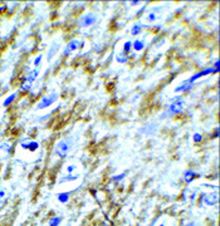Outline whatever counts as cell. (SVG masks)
Segmentation results:
<instances>
[{
  "label": "cell",
  "mask_w": 220,
  "mask_h": 226,
  "mask_svg": "<svg viewBox=\"0 0 220 226\" xmlns=\"http://www.w3.org/2000/svg\"><path fill=\"white\" fill-rule=\"evenodd\" d=\"M74 146V137L73 136H68V137L60 139L55 143L54 147V153L58 157H67L68 153L71 152V150Z\"/></svg>",
  "instance_id": "cell-1"
},
{
  "label": "cell",
  "mask_w": 220,
  "mask_h": 226,
  "mask_svg": "<svg viewBox=\"0 0 220 226\" xmlns=\"http://www.w3.org/2000/svg\"><path fill=\"white\" fill-rule=\"evenodd\" d=\"M184 101L181 99L180 97H176L172 99V103L169 105L167 109L165 111V113L162 114V118H166V117H170V116H175V114H179L184 111Z\"/></svg>",
  "instance_id": "cell-2"
},
{
  "label": "cell",
  "mask_w": 220,
  "mask_h": 226,
  "mask_svg": "<svg viewBox=\"0 0 220 226\" xmlns=\"http://www.w3.org/2000/svg\"><path fill=\"white\" fill-rule=\"evenodd\" d=\"M97 20H98V17L96 14L88 13V14L82 15L78 23H79V26H82V28H87V26H91V25L96 24Z\"/></svg>",
  "instance_id": "cell-3"
},
{
  "label": "cell",
  "mask_w": 220,
  "mask_h": 226,
  "mask_svg": "<svg viewBox=\"0 0 220 226\" xmlns=\"http://www.w3.org/2000/svg\"><path fill=\"white\" fill-rule=\"evenodd\" d=\"M57 99H58V94H57V93H52V94H48V96H44L40 99L39 103H38L37 109L47 108V107H49V105H52Z\"/></svg>",
  "instance_id": "cell-4"
},
{
  "label": "cell",
  "mask_w": 220,
  "mask_h": 226,
  "mask_svg": "<svg viewBox=\"0 0 220 226\" xmlns=\"http://www.w3.org/2000/svg\"><path fill=\"white\" fill-rule=\"evenodd\" d=\"M83 45V41L81 40H78V39H73V40H71L69 43H68L66 45V49H64V52H63V54L68 57L69 54H72L74 50H77V49H79Z\"/></svg>",
  "instance_id": "cell-5"
},
{
  "label": "cell",
  "mask_w": 220,
  "mask_h": 226,
  "mask_svg": "<svg viewBox=\"0 0 220 226\" xmlns=\"http://www.w3.org/2000/svg\"><path fill=\"white\" fill-rule=\"evenodd\" d=\"M210 73H215V69H214L213 67H211V68H206V69H204V70H201V72H199V73H196L195 75H192L191 78H189L186 82H189V83H194L196 79L201 78V77H204V75H208V74H210Z\"/></svg>",
  "instance_id": "cell-6"
},
{
  "label": "cell",
  "mask_w": 220,
  "mask_h": 226,
  "mask_svg": "<svg viewBox=\"0 0 220 226\" xmlns=\"http://www.w3.org/2000/svg\"><path fill=\"white\" fill-rule=\"evenodd\" d=\"M158 130V126L156 123H151V124H147V126H145L143 128H141V133H145L147 136H151V134H155L157 132Z\"/></svg>",
  "instance_id": "cell-7"
},
{
  "label": "cell",
  "mask_w": 220,
  "mask_h": 226,
  "mask_svg": "<svg viewBox=\"0 0 220 226\" xmlns=\"http://www.w3.org/2000/svg\"><path fill=\"white\" fill-rule=\"evenodd\" d=\"M38 74H39V72H38V69H33V70H30L29 73L26 74L24 78H23V82H25V83H33V82L38 78Z\"/></svg>",
  "instance_id": "cell-8"
},
{
  "label": "cell",
  "mask_w": 220,
  "mask_h": 226,
  "mask_svg": "<svg viewBox=\"0 0 220 226\" xmlns=\"http://www.w3.org/2000/svg\"><path fill=\"white\" fill-rule=\"evenodd\" d=\"M192 87H194V83H189L185 81L183 84H180L179 87H176L175 88V92L176 93H180V92H187V90H190Z\"/></svg>",
  "instance_id": "cell-9"
},
{
  "label": "cell",
  "mask_w": 220,
  "mask_h": 226,
  "mask_svg": "<svg viewBox=\"0 0 220 226\" xmlns=\"http://www.w3.org/2000/svg\"><path fill=\"white\" fill-rule=\"evenodd\" d=\"M21 147L24 150H29V151H35L38 150V147H39V143L35 142V141H33V142H28V143H21Z\"/></svg>",
  "instance_id": "cell-10"
},
{
  "label": "cell",
  "mask_w": 220,
  "mask_h": 226,
  "mask_svg": "<svg viewBox=\"0 0 220 226\" xmlns=\"http://www.w3.org/2000/svg\"><path fill=\"white\" fill-rule=\"evenodd\" d=\"M132 48H134L136 52L142 50V49L145 48V41L141 39H136L135 41H132Z\"/></svg>",
  "instance_id": "cell-11"
},
{
  "label": "cell",
  "mask_w": 220,
  "mask_h": 226,
  "mask_svg": "<svg viewBox=\"0 0 220 226\" xmlns=\"http://www.w3.org/2000/svg\"><path fill=\"white\" fill-rule=\"evenodd\" d=\"M195 177H199V175H198V173H195L194 171H191V170H189V171H186V172H185V176H184V178H185V181H186L187 183H190L191 181L195 178Z\"/></svg>",
  "instance_id": "cell-12"
},
{
  "label": "cell",
  "mask_w": 220,
  "mask_h": 226,
  "mask_svg": "<svg viewBox=\"0 0 220 226\" xmlns=\"http://www.w3.org/2000/svg\"><path fill=\"white\" fill-rule=\"evenodd\" d=\"M116 60L118 63H121V64H125V63H127V60H128V55H126L122 52V53H120L118 55H116Z\"/></svg>",
  "instance_id": "cell-13"
},
{
  "label": "cell",
  "mask_w": 220,
  "mask_h": 226,
  "mask_svg": "<svg viewBox=\"0 0 220 226\" xmlns=\"http://www.w3.org/2000/svg\"><path fill=\"white\" fill-rule=\"evenodd\" d=\"M58 200L62 203L68 202V200H69V192H62V194H59L58 195Z\"/></svg>",
  "instance_id": "cell-14"
},
{
  "label": "cell",
  "mask_w": 220,
  "mask_h": 226,
  "mask_svg": "<svg viewBox=\"0 0 220 226\" xmlns=\"http://www.w3.org/2000/svg\"><path fill=\"white\" fill-rule=\"evenodd\" d=\"M60 221H62V217H59V216H53L51 220H49V226H59Z\"/></svg>",
  "instance_id": "cell-15"
},
{
  "label": "cell",
  "mask_w": 220,
  "mask_h": 226,
  "mask_svg": "<svg viewBox=\"0 0 220 226\" xmlns=\"http://www.w3.org/2000/svg\"><path fill=\"white\" fill-rule=\"evenodd\" d=\"M141 32H142V25H140V24H135L134 26H132V29H131L132 35H138Z\"/></svg>",
  "instance_id": "cell-16"
},
{
  "label": "cell",
  "mask_w": 220,
  "mask_h": 226,
  "mask_svg": "<svg viewBox=\"0 0 220 226\" xmlns=\"http://www.w3.org/2000/svg\"><path fill=\"white\" fill-rule=\"evenodd\" d=\"M131 48H132V41H131V40L126 41V43H125V45H123V53H125V54H126V55L130 54Z\"/></svg>",
  "instance_id": "cell-17"
},
{
  "label": "cell",
  "mask_w": 220,
  "mask_h": 226,
  "mask_svg": "<svg viewBox=\"0 0 220 226\" xmlns=\"http://www.w3.org/2000/svg\"><path fill=\"white\" fill-rule=\"evenodd\" d=\"M15 97H17V94H11L10 97H8L5 101H4V103H3V105L4 107H8L9 104H11L14 102V99H15Z\"/></svg>",
  "instance_id": "cell-18"
},
{
  "label": "cell",
  "mask_w": 220,
  "mask_h": 226,
  "mask_svg": "<svg viewBox=\"0 0 220 226\" xmlns=\"http://www.w3.org/2000/svg\"><path fill=\"white\" fill-rule=\"evenodd\" d=\"M77 178H78L77 175H68L66 177H63V178H60L59 182H66V181H74V180H77Z\"/></svg>",
  "instance_id": "cell-19"
},
{
  "label": "cell",
  "mask_w": 220,
  "mask_h": 226,
  "mask_svg": "<svg viewBox=\"0 0 220 226\" xmlns=\"http://www.w3.org/2000/svg\"><path fill=\"white\" fill-rule=\"evenodd\" d=\"M30 88H32V83H23V84L20 85V89L21 90H30Z\"/></svg>",
  "instance_id": "cell-20"
},
{
  "label": "cell",
  "mask_w": 220,
  "mask_h": 226,
  "mask_svg": "<svg viewBox=\"0 0 220 226\" xmlns=\"http://www.w3.org/2000/svg\"><path fill=\"white\" fill-rule=\"evenodd\" d=\"M156 19H157V17H156V13H155V9H154L152 13L149 14V17H147V20H149V21H155Z\"/></svg>",
  "instance_id": "cell-21"
},
{
  "label": "cell",
  "mask_w": 220,
  "mask_h": 226,
  "mask_svg": "<svg viewBox=\"0 0 220 226\" xmlns=\"http://www.w3.org/2000/svg\"><path fill=\"white\" fill-rule=\"evenodd\" d=\"M57 49H58V47L57 45H54V47L52 48V50H49V55H48V60H51L53 58V55H54V53L57 52Z\"/></svg>",
  "instance_id": "cell-22"
},
{
  "label": "cell",
  "mask_w": 220,
  "mask_h": 226,
  "mask_svg": "<svg viewBox=\"0 0 220 226\" xmlns=\"http://www.w3.org/2000/svg\"><path fill=\"white\" fill-rule=\"evenodd\" d=\"M192 138H194V142H195V143H199V142H201V141H203V136H201V134H199V133H195V134H194V137H192Z\"/></svg>",
  "instance_id": "cell-23"
},
{
  "label": "cell",
  "mask_w": 220,
  "mask_h": 226,
  "mask_svg": "<svg viewBox=\"0 0 220 226\" xmlns=\"http://www.w3.org/2000/svg\"><path fill=\"white\" fill-rule=\"evenodd\" d=\"M123 177H125V173H121V175H117L115 177H112V181L113 182H118V181L123 180Z\"/></svg>",
  "instance_id": "cell-24"
},
{
  "label": "cell",
  "mask_w": 220,
  "mask_h": 226,
  "mask_svg": "<svg viewBox=\"0 0 220 226\" xmlns=\"http://www.w3.org/2000/svg\"><path fill=\"white\" fill-rule=\"evenodd\" d=\"M40 62H42V55H38L37 58L34 59V65H35V67H39Z\"/></svg>",
  "instance_id": "cell-25"
},
{
  "label": "cell",
  "mask_w": 220,
  "mask_h": 226,
  "mask_svg": "<svg viewBox=\"0 0 220 226\" xmlns=\"http://www.w3.org/2000/svg\"><path fill=\"white\" fill-rule=\"evenodd\" d=\"M5 195H6V191H5V188H0V201L5 197Z\"/></svg>",
  "instance_id": "cell-26"
},
{
  "label": "cell",
  "mask_w": 220,
  "mask_h": 226,
  "mask_svg": "<svg viewBox=\"0 0 220 226\" xmlns=\"http://www.w3.org/2000/svg\"><path fill=\"white\" fill-rule=\"evenodd\" d=\"M74 170H75V166L74 165H71V166H68V167H67V171L68 172H73Z\"/></svg>",
  "instance_id": "cell-27"
},
{
  "label": "cell",
  "mask_w": 220,
  "mask_h": 226,
  "mask_svg": "<svg viewBox=\"0 0 220 226\" xmlns=\"http://www.w3.org/2000/svg\"><path fill=\"white\" fill-rule=\"evenodd\" d=\"M186 226H198V225H196L195 222H190V224H187Z\"/></svg>",
  "instance_id": "cell-28"
},
{
  "label": "cell",
  "mask_w": 220,
  "mask_h": 226,
  "mask_svg": "<svg viewBox=\"0 0 220 226\" xmlns=\"http://www.w3.org/2000/svg\"><path fill=\"white\" fill-rule=\"evenodd\" d=\"M131 4H132V5H136V4H140V1H132Z\"/></svg>",
  "instance_id": "cell-29"
},
{
  "label": "cell",
  "mask_w": 220,
  "mask_h": 226,
  "mask_svg": "<svg viewBox=\"0 0 220 226\" xmlns=\"http://www.w3.org/2000/svg\"><path fill=\"white\" fill-rule=\"evenodd\" d=\"M160 226H164V224H162V225H160Z\"/></svg>",
  "instance_id": "cell-30"
}]
</instances>
